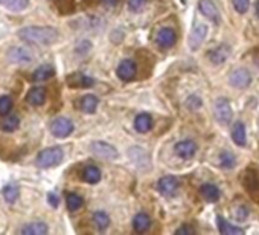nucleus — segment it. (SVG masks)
Instances as JSON below:
<instances>
[{"label":"nucleus","mask_w":259,"mask_h":235,"mask_svg":"<svg viewBox=\"0 0 259 235\" xmlns=\"http://www.w3.org/2000/svg\"><path fill=\"white\" fill-rule=\"evenodd\" d=\"M102 2H104L107 6H115V5L119 2V0H102Z\"/></svg>","instance_id":"obj_40"},{"label":"nucleus","mask_w":259,"mask_h":235,"mask_svg":"<svg viewBox=\"0 0 259 235\" xmlns=\"http://www.w3.org/2000/svg\"><path fill=\"white\" fill-rule=\"evenodd\" d=\"M145 3H146V0H128V8L133 12H139L144 9Z\"/></svg>","instance_id":"obj_35"},{"label":"nucleus","mask_w":259,"mask_h":235,"mask_svg":"<svg viewBox=\"0 0 259 235\" xmlns=\"http://www.w3.org/2000/svg\"><path fill=\"white\" fill-rule=\"evenodd\" d=\"M217 222H218V229H220V232L224 234V235H239V234L244 232L242 229H239V228H236V226H233V225H230V223H227L223 217H217Z\"/></svg>","instance_id":"obj_26"},{"label":"nucleus","mask_w":259,"mask_h":235,"mask_svg":"<svg viewBox=\"0 0 259 235\" xmlns=\"http://www.w3.org/2000/svg\"><path fill=\"white\" fill-rule=\"evenodd\" d=\"M98 107V98L95 95H86L81 100V110L86 113H95Z\"/></svg>","instance_id":"obj_27"},{"label":"nucleus","mask_w":259,"mask_h":235,"mask_svg":"<svg viewBox=\"0 0 259 235\" xmlns=\"http://www.w3.org/2000/svg\"><path fill=\"white\" fill-rule=\"evenodd\" d=\"M64 159V151L61 147H51L38 153L37 156V165L40 168H54L59 165Z\"/></svg>","instance_id":"obj_2"},{"label":"nucleus","mask_w":259,"mask_h":235,"mask_svg":"<svg viewBox=\"0 0 259 235\" xmlns=\"http://www.w3.org/2000/svg\"><path fill=\"white\" fill-rule=\"evenodd\" d=\"M12 108V100L11 97H2L0 98V115L5 116L11 112Z\"/></svg>","instance_id":"obj_33"},{"label":"nucleus","mask_w":259,"mask_h":235,"mask_svg":"<svg viewBox=\"0 0 259 235\" xmlns=\"http://www.w3.org/2000/svg\"><path fill=\"white\" fill-rule=\"evenodd\" d=\"M0 5L11 11H23L28 8L29 0H0Z\"/></svg>","instance_id":"obj_28"},{"label":"nucleus","mask_w":259,"mask_h":235,"mask_svg":"<svg viewBox=\"0 0 259 235\" xmlns=\"http://www.w3.org/2000/svg\"><path fill=\"white\" fill-rule=\"evenodd\" d=\"M54 73H55V70L51 65H41L38 69H35L32 78L35 81H46V80H49Z\"/></svg>","instance_id":"obj_25"},{"label":"nucleus","mask_w":259,"mask_h":235,"mask_svg":"<svg viewBox=\"0 0 259 235\" xmlns=\"http://www.w3.org/2000/svg\"><path fill=\"white\" fill-rule=\"evenodd\" d=\"M239 211L241 212H235V218H236V220H242V218H246L249 215V211H247L246 206H241Z\"/></svg>","instance_id":"obj_38"},{"label":"nucleus","mask_w":259,"mask_h":235,"mask_svg":"<svg viewBox=\"0 0 259 235\" xmlns=\"http://www.w3.org/2000/svg\"><path fill=\"white\" fill-rule=\"evenodd\" d=\"M186 104H188V107L191 108V110H195V108H198V107L201 105V100L198 98V97H189Z\"/></svg>","instance_id":"obj_36"},{"label":"nucleus","mask_w":259,"mask_h":235,"mask_svg":"<svg viewBox=\"0 0 259 235\" xmlns=\"http://www.w3.org/2000/svg\"><path fill=\"white\" fill-rule=\"evenodd\" d=\"M149 228H151V218H149V215L145 214V212L136 214V217L133 218V229L136 232H139V234H144Z\"/></svg>","instance_id":"obj_17"},{"label":"nucleus","mask_w":259,"mask_h":235,"mask_svg":"<svg viewBox=\"0 0 259 235\" xmlns=\"http://www.w3.org/2000/svg\"><path fill=\"white\" fill-rule=\"evenodd\" d=\"M66 203H67V209H69V211H78V209L83 206L84 201H83V197H81V196L70 193V194H67V197H66Z\"/></svg>","instance_id":"obj_30"},{"label":"nucleus","mask_w":259,"mask_h":235,"mask_svg":"<svg viewBox=\"0 0 259 235\" xmlns=\"http://www.w3.org/2000/svg\"><path fill=\"white\" fill-rule=\"evenodd\" d=\"M19 37L30 44L46 46L58 40L59 33L52 26H26L19 31Z\"/></svg>","instance_id":"obj_1"},{"label":"nucleus","mask_w":259,"mask_h":235,"mask_svg":"<svg viewBox=\"0 0 259 235\" xmlns=\"http://www.w3.org/2000/svg\"><path fill=\"white\" fill-rule=\"evenodd\" d=\"M156 41H157V44L160 46V48H163V49L173 48V46L175 44V41H177V35L174 33V29L162 28L157 33V35H156Z\"/></svg>","instance_id":"obj_9"},{"label":"nucleus","mask_w":259,"mask_h":235,"mask_svg":"<svg viewBox=\"0 0 259 235\" xmlns=\"http://www.w3.org/2000/svg\"><path fill=\"white\" fill-rule=\"evenodd\" d=\"M48 226L43 222H32L20 229L22 235H46L48 234Z\"/></svg>","instance_id":"obj_18"},{"label":"nucleus","mask_w":259,"mask_h":235,"mask_svg":"<svg viewBox=\"0 0 259 235\" xmlns=\"http://www.w3.org/2000/svg\"><path fill=\"white\" fill-rule=\"evenodd\" d=\"M220 162H221V167L223 168H233L235 165H236V159H235V156L230 153V151H224V153H221V156H220Z\"/></svg>","instance_id":"obj_32"},{"label":"nucleus","mask_w":259,"mask_h":235,"mask_svg":"<svg viewBox=\"0 0 259 235\" xmlns=\"http://www.w3.org/2000/svg\"><path fill=\"white\" fill-rule=\"evenodd\" d=\"M51 132L55 137H66L73 132V122L64 116L55 118L51 124Z\"/></svg>","instance_id":"obj_3"},{"label":"nucleus","mask_w":259,"mask_h":235,"mask_svg":"<svg viewBox=\"0 0 259 235\" xmlns=\"http://www.w3.org/2000/svg\"><path fill=\"white\" fill-rule=\"evenodd\" d=\"M198 9H200V12L204 15V17H207L209 20L220 22L218 8L215 6V3H213L212 0H200V2H198Z\"/></svg>","instance_id":"obj_13"},{"label":"nucleus","mask_w":259,"mask_h":235,"mask_svg":"<svg viewBox=\"0 0 259 235\" xmlns=\"http://www.w3.org/2000/svg\"><path fill=\"white\" fill-rule=\"evenodd\" d=\"M232 139L233 142L239 147H244L247 144V136H246V127L242 122H236L232 129Z\"/></svg>","instance_id":"obj_21"},{"label":"nucleus","mask_w":259,"mask_h":235,"mask_svg":"<svg viewBox=\"0 0 259 235\" xmlns=\"http://www.w3.org/2000/svg\"><path fill=\"white\" fill-rule=\"evenodd\" d=\"M229 54H230V48H229L227 44H220L218 48L210 51L207 57L213 65H223V63L229 58Z\"/></svg>","instance_id":"obj_15"},{"label":"nucleus","mask_w":259,"mask_h":235,"mask_svg":"<svg viewBox=\"0 0 259 235\" xmlns=\"http://www.w3.org/2000/svg\"><path fill=\"white\" fill-rule=\"evenodd\" d=\"M200 193H201L203 199H206L207 201H217L220 199V196H221L218 186L213 185V183H204V185H201Z\"/></svg>","instance_id":"obj_20"},{"label":"nucleus","mask_w":259,"mask_h":235,"mask_svg":"<svg viewBox=\"0 0 259 235\" xmlns=\"http://www.w3.org/2000/svg\"><path fill=\"white\" fill-rule=\"evenodd\" d=\"M83 179L84 182L87 183H91V185H95L101 180V169L95 165H88L84 168L83 171Z\"/></svg>","instance_id":"obj_22"},{"label":"nucleus","mask_w":259,"mask_h":235,"mask_svg":"<svg viewBox=\"0 0 259 235\" xmlns=\"http://www.w3.org/2000/svg\"><path fill=\"white\" fill-rule=\"evenodd\" d=\"M178 180L174 176H165L157 182V191L165 197H173L178 191Z\"/></svg>","instance_id":"obj_6"},{"label":"nucleus","mask_w":259,"mask_h":235,"mask_svg":"<svg viewBox=\"0 0 259 235\" xmlns=\"http://www.w3.org/2000/svg\"><path fill=\"white\" fill-rule=\"evenodd\" d=\"M213 113H215V118L221 122V124H229L232 121L233 112H232V107L230 102L226 98H220L217 100L215 105H213Z\"/></svg>","instance_id":"obj_4"},{"label":"nucleus","mask_w":259,"mask_h":235,"mask_svg":"<svg viewBox=\"0 0 259 235\" xmlns=\"http://www.w3.org/2000/svg\"><path fill=\"white\" fill-rule=\"evenodd\" d=\"M91 223H93V226L98 231H105L110 225V217L107 215L104 211H98V212L93 214V217H91Z\"/></svg>","instance_id":"obj_23"},{"label":"nucleus","mask_w":259,"mask_h":235,"mask_svg":"<svg viewBox=\"0 0 259 235\" xmlns=\"http://www.w3.org/2000/svg\"><path fill=\"white\" fill-rule=\"evenodd\" d=\"M229 81L230 84L236 89H246L250 86L252 83V75L247 69L244 67H239V69H235L232 73H230V78H229Z\"/></svg>","instance_id":"obj_5"},{"label":"nucleus","mask_w":259,"mask_h":235,"mask_svg":"<svg viewBox=\"0 0 259 235\" xmlns=\"http://www.w3.org/2000/svg\"><path fill=\"white\" fill-rule=\"evenodd\" d=\"M206 34H207V26L200 23V25H197L194 29H192V33L189 35V48L192 51H197L200 46L203 44L204 38H206Z\"/></svg>","instance_id":"obj_10"},{"label":"nucleus","mask_w":259,"mask_h":235,"mask_svg":"<svg viewBox=\"0 0 259 235\" xmlns=\"http://www.w3.org/2000/svg\"><path fill=\"white\" fill-rule=\"evenodd\" d=\"M19 125H20V118L17 115H14V113H11V115L8 113V115H5V119L2 122V130L11 133V132L17 130Z\"/></svg>","instance_id":"obj_24"},{"label":"nucleus","mask_w":259,"mask_h":235,"mask_svg":"<svg viewBox=\"0 0 259 235\" xmlns=\"http://www.w3.org/2000/svg\"><path fill=\"white\" fill-rule=\"evenodd\" d=\"M256 14L259 15V0H258V2H256Z\"/></svg>","instance_id":"obj_41"},{"label":"nucleus","mask_w":259,"mask_h":235,"mask_svg":"<svg viewBox=\"0 0 259 235\" xmlns=\"http://www.w3.org/2000/svg\"><path fill=\"white\" fill-rule=\"evenodd\" d=\"M134 129L139 133H146L152 129V118L148 113L137 115L134 119Z\"/></svg>","instance_id":"obj_19"},{"label":"nucleus","mask_w":259,"mask_h":235,"mask_svg":"<svg viewBox=\"0 0 259 235\" xmlns=\"http://www.w3.org/2000/svg\"><path fill=\"white\" fill-rule=\"evenodd\" d=\"M8 57L11 61L17 63V65H25V63H29L30 61V52L25 48H22V46H14V48L9 49L8 52Z\"/></svg>","instance_id":"obj_14"},{"label":"nucleus","mask_w":259,"mask_h":235,"mask_svg":"<svg viewBox=\"0 0 259 235\" xmlns=\"http://www.w3.org/2000/svg\"><path fill=\"white\" fill-rule=\"evenodd\" d=\"M244 185L250 191V193H256L259 191V177L255 173H247L246 177H244Z\"/></svg>","instance_id":"obj_31"},{"label":"nucleus","mask_w":259,"mask_h":235,"mask_svg":"<svg viewBox=\"0 0 259 235\" xmlns=\"http://www.w3.org/2000/svg\"><path fill=\"white\" fill-rule=\"evenodd\" d=\"M174 150H175V154L178 156V158H181V159H191L192 156L197 153V144L194 142V140H189V139L180 140V142L175 144Z\"/></svg>","instance_id":"obj_11"},{"label":"nucleus","mask_w":259,"mask_h":235,"mask_svg":"<svg viewBox=\"0 0 259 235\" xmlns=\"http://www.w3.org/2000/svg\"><path fill=\"white\" fill-rule=\"evenodd\" d=\"M49 203H52V206H58V197L55 194H49Z\"/></svg>","instance_id":"obj_39"},{"label":"nucleus","mask_w":259,"mask_h":235,"mask_svg":"<svg viewBox=\"0 0 259 235\" xmlns=\"http://www.w3.org/2000/svg\"><path fill=\"white\" fill-rule=\"evenodd\" d=\"M194 232H195V231H194V228H191V226H181V228H178V229L175 231L177 235H181V234L191 235V234H194Z\"/></svg>","instance_id":"obj_37"},{"label":"nucleus","mask_w":259,"mask_h":235,"mask_svg":"<svg viewBox=\"0 0 259 235\" xmlns=\"http://www.w3.org/2000/svg\"><path fill=\"white\" fill-rule=\"evenodd\" d=\"M232 2H233L235 11L239 14H246L250 6V0H232Z\"/></svg>","instance_id":"obj_34"},{"label":"nucleus","mask_w":259,"mask_h":235,"mask_svg":"<svg viewBox=\"0 0 259 235\" xmlns=\"http://www.w3.org/2000/svg\"><path fill=\"white\" fill-rule=\"evenodd\" d=\"M20 196V190L15 183H9L3 188V197L8 203H14Z\"/></svg>","instance_id":"obj_29"},{"label":"nucleus","mask_w":259,"mask_h":235,"mask_svg":"<svg viewBox=\"0 0 259 235\" xmlns=\"http://www.w3.org/2000/svg\"><path fill=\"white\" fill-rule=\"evenodd\" d=\"M117 76L120 78L122 81H131L136 78V73H137V66L133 60H124L119 63L117 66V70H116Z\"/></svg>","instance_id":"obj_8"},{"label":"nucleus","mask_w":259,"mask_h":235,"mask_svg":"<svg viewBox=\"0 0 259 235\" xmlns=\"http://www.w3.org/2000/svg\"><path fill=\"white\" fill-rule=\"evenodd\" d=\"M90 150L93 151L96 156L102 159H116L117 158V151L113 145L102 142V140H96V142H91Z\"/></svg>","instance_id":"obj_7"},{"label":"nucleus","mask_w":259,"mask_h":235,"mask_svg":"<svg viewBox=\"0 0 259 235\" xmlns=\"http://www.w3.org/2000/svg\"><path fill=\"white\" fill-rule=\"evenodd\" d=\"M93 78L87 76L84 73H72L67 76V84L75 89H87L93 86Z\"/></svg>","instance_id":"obj_12"},{"label":"nucleus","mask_w":259,"mask_h":235,"mask_svg":"<svg viewBox=\"0 0 259 235\" xmlns=\"http://www.w3.org/2000/svg\"><path fill=\"white\" fill-rule=\"evenodd\" d=\"M26 101L30 104V105H43L44 101H46V89L44 87H32L26 95Z\"/></svg>","instance_id":"obj_16"}]
</instances>
